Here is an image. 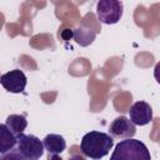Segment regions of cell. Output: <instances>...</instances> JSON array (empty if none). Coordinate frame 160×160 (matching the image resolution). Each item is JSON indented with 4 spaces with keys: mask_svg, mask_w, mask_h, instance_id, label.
<instances>
[{
    "mask_svg": "<svg viewBox=\"0 0 160 160\" xmlns=\"http://www.w3.org/2000/svg\"><path fill=\"white\" fill-rule=\"evenodd\" d=\"M124 5L119 0H100L96 4V15L100 22L112 25L120 21Z\"/></svg>",
    "mask_w": 160,
    "mask_h": 160,
    "instance_id": "cell-4",
    "label": "cell"
},
{
    "mask_svg": "<svg viewBox=\"0 0 160 160\" xmlns=\"http://www.w3.org/2000/svg\"><path fill=\"white\" fill-rule=\"evenodd\" d=\"M0 84L6 91L12 94H19V92H24L28 84V79L20 69H14L1 75Z\"/></svg>",
    "mask_w": 160,
    "mask_h": 160,
    "instance_id": "cell-5",
    "label": "cell"
},
{
    "mask_svg": "<svg viewBox=\"0 0 160 160\" xmlns=\"http://www.w3.org/2000/svg\"><path fill=\"white\" fill-rule=\"evenodd\" d=\"M16 145V136L8 129L5 124H0V155L14 149Z\"/></svg>",
    "mask_w": 160,
    "mask_h": 160,
    "instance_id": "cell-11",
    "label": "cell"
},
{
    "mask_svg": "<svg viewBox=\"0 0 160 160\" xmlns=\"http://www.w3.org/2000/svg\"><path fill=\"white\" fill-rule=\"evenodd\" d=\"M48 160H62V159L59 155H56V154H49Z\"/></svg>",
    "mask_w": 160,
    "mask_h": 160,
    "instance_id": "cell-13",
    "label": "cell"
},
{
    "mask_svg": "<svg viewBox=\"0 0 160 160\" xmlns=\"http://www.w3.org/2000/svg\"><path fill=\"white\" fill-rule=\"evenodd\" d=\"M0 160H25L24 156L18 151V149H11L8 152H4L0 155Z\"/></svg>",
    "mask_w": 160,
    "mask_h": 160,
    "instance_id": "cell-12",
    "label": "cell"
},
{
    "mask_svg": "<svg viewBox=\"0 0 160 160\" xmlns=\"http://www.w3.org/2000/svg\"><path fill=\"white\" fill-rule=\"evenodd\" d=\"M129 120L134 125L144 126L152 120V109L146 101H136L131 105L129 110Z\"/></svg>",
    "mask_w": 160,
    "mask_h": 160,
    "instance_id": "cell-7",
    "label": "cell"
},
{
    "mask_svg": "<svg viewBox=\"0 0 160 160\" xmlns=\"http://www.w3.org/2000/svg\"><path fill=\"white\" fill-rule=\"evenodd\" d=\"M95 36L96 32L84 25H80L79 28L72 30V38L80 46H89L95 40Z\"/></svg>",
    "mask_w": 160,
    "mask_h": 160,
    "instance_id": "cell-9",
    "label": "cell"
},
{
    "mask_svg": "<svg viewBox=\"0 0 160 160\" xmlns=\"http://www.w3.org/2000/svg\"><path fill=\"white\" fill-rule=\"evenodd\" d=\"M44 149L49 154H61L66 149V141L65 139L59 134H48L42 140Z\"/></svg>",
    "mask_w": 160,
    "mask_h": 160,
    "instance_id": "cell-8",
    "label": "cell"
},
{
    "mask_svg": "<svg viewBox=\"0 0 160 160\" xmlns=\"http://www.w3.org/2000/svg\"><path fill=\"white\" fill-rule=\"evenodd\" d=\"M135 134H136L135 125L126 116L122 115L114 119L109 126V135L112 139H119V140L131 139Z\"/></svg>",
    "mask_w": 160,
    "mask_h": 160,
    "instance_id": "cell-6",
    "label": "cell"
},
{
    "mask_svg": "<svg viewBox=\"0 0 160 160\" xmlns=\"http://www.w3.org/2000/svg\"><path fill=\"white\" fill-rule=\"evenodd\" d=\"M110 160H151L148 146L138 139L120 140L110 156Z\"/></svg>",
    "mask_w": 160,
    "mask_h": 160,
    "instance_id": "cell-2",
    "label": "cell"
},
{
    "mask_svg": "<svg viewBox=\"0 0 160 160\" xmlns=\"http://www.w3.org/2000/svg\"><path fill=\"white\" fill-rule=\"evenodd\" d=\"M69 160H85V158H82L80 155H72L69 158Z\"/></svg>",
    "mask_w": 160,
    "mask_h": 160,
    "instance_id": "cell-14",
    "label": "cell"
},
{
    "mask_svg": "<svg viewBox=\"0 0 160 160\" xmlns=\"http://www.w3.org/2000/svg\"><path fill=\"white\" fill-rule=\"evenodd\" d=\"M16 149L25 160H38L44 154L42 141L31 134H20L16 136Z\"/></svg>",
    "mask_w": 160,
    "mask_h": 160,
    "instance_id": "cell-3",
    "label": "cell"
},
{
    "mask_svg": "<svg viewBox=\"0 0 160 160\" xmlns=\"http://www.w3.org/2000/svg\"><path fill=\"white\" fill-rule=\"evenodd\" d=\"M112 146H114V139L109 134L95 130L86 132L80 142L81 152L92 160H99L106 156Z\"/></svg>",
    "mask_w": 160,
    "mask_h": 160,
    "instance_id": "cell-1",
    "label": "cell"
},
{
    "mask_svg": "<svg viewBox=\"0 0 160 160\" xmlns=\"http://www.w3.org/2000/svg\"><path fill=\"white\" fill-rule=\"evenodd\" d=\"M5 125L8 126V129L15 135H20L24 132V130L28 126V120L25 118V115H19V114H11L6 118L5 120Z\"/></svg>",
    "mask_w": 160,
    "mask_h": 160,
    "instance_id": "cell-10",
    "label": "cell"
}]
</instances>
